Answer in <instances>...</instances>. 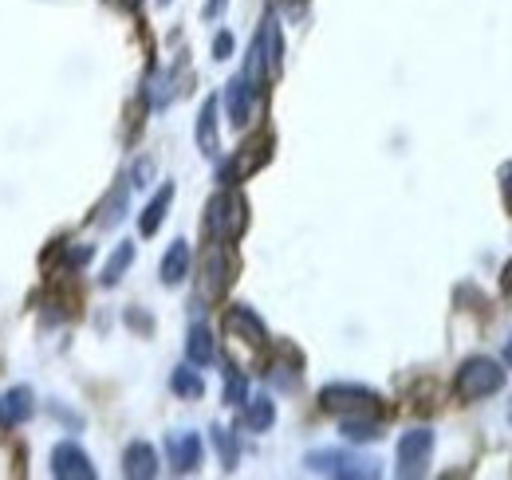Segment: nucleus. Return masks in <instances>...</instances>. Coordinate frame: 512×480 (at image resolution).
<instances>
[{"mask_svg": "<svg viewBox=\"0 0 512 480\" xmlns=\"http://www.w3.org/2000/svg\"><path fill=\"white\" fill-rule=\"evenodd\" d=\"M225 339H229V355H233V366L237 370H253L264 362V351H268V327L260 323V315H256L253 307H245V303H237V307H229V315H225Z\"/></svg>", "mask_w": 512, "mask_h": 480, "instance_id": "obj_1", "label": "nucleus"}, {"mask_svg": "<svg viewBox=\"0 0 512 480\" xmlns=\"http://www.w3.org/2000/svg\"><path fill=\"white\" fill-rule=\"evenodd\" d=\"M245 225H249V201L233 185H225L205 205V233H209V240H217V244H237L241 233H245Z\"/></svg>", "mask_w": 512, "mask_h": 480, "instance_id": "obj_2", "label": "nucleus"}, {"mask_svg": "<svg viewBox=\"0 0 512 480\" xmlns=\"http://www.w3.org/2000/svg\"><path fill=\"white\" fill-rule=\"evenodd\" d=\"M280 56H284V40H280V24L276 16H264L260 32H256L253 48H249V60H245V79L253 83L256 91H264L276 75H280Z\"/></svg>", "mask_w": 512, "mask_h": 480, "instance_id": "obj_3", "label": "nucleus"}, {"mask_svg": "<svg viewBox=\"0 0 512 480\" xmlns=\"http://www.w3.org/2000/svg\"><path fill=\"white\" fill-rule=\"evenodd\" d=\"M304 465L312 473L339 477V480H375L383 473L375 457H359V453H347V449H316V453H308Z\"/></svg>", "mask_w": 512, "mask_h": 480, "instance_id": "obj_4", "label": "nucleus"}, {"mask_svg": "<svg viewBox=\"0 0 512 480\" xmlns=\"http://www.w3.org/2000/svg\"><path fill=\"white\" fill-rule=\"evenodd\" d=\"M501 386H505V370H501V362L485 359V355L465 359L461 362V370H457V398H465V402H481V398L497 394Z\"/></svg>", "mask_w": 512, "mask_h": 480, "instance_id": "obj_5", "label": "nucleus"}, {"mask_svg": "<svg viewBox=\"0 0 512 480\" xmlns=\"http://www.w3.org/2000/svg\"><path fill=\"white\" fill-rule=\"evenodd\" d=\"M320 406L339 418H359V414H379V394L359 386V382H331L320 390Z\"/></svg>", "mask_w": 512, "mask_h": 480, "instance_id": "obj_6", "label": "nucleus"}, {"mask_svg": "<svg viewBox=\"0 0 512 480\" xmlns=\"http://www.w3.org/2000/svg\"><path fill=\"white\" fill-rule=\"evenodd\" d=\"M268 158H272V134H256L253 142H245L237 150L233 162L221 166V185H237V181L253 178L260 166H268Z\"/></svg>", "mask_w": 512, "mask_h": 480, "instance_id": "obj_7", "label": "nucleus"}, {"mask_svg": "<svg viewBox=\"0 0 512 480\" xmlns=\"http://www.w3.org/2000/svg\"><path fill=\"white\" fill-rule=\"evenodd\" d=\"M233 272H237V260L229 252V244H209L205 252V268H201V296L205 300H217L229 284H233Z\"/></svg>", "mask_w": 512, "mask_h": 480, "instance_id": "obj_8", "label": "nucleus"}, {"mask_svg": "<svg viewBox=\"0 0 512 480\" xmlns=\"http://www.w3.org/2000/svg\"><path fill=\"white\" fill-rule=\"evenodd\" d=\"M434 453V433L430 429H410L398 441V477H422Z\"/></svg>", "mask_w": 512, "mask_h": 480, "instance_id": "obj_9", "label": "nucleus"}, {"mask_svg": "<svg viewBox=\"0 0 512 480\" xmlns=\"http://www.w3.org/2000/svg\"><path fill=\"white\" fill-rule=\"evenodd\" d=\"M52 477L60 480H95V465L91 457L75 445V441H60L52 449Z\"/></svg>", "mask_w": 512, "mask_h": 480, "instance_id": "obj_10", "label": "nucleus"}, {"mask_svg": "<svg viewBox=\"0 0 512 480\" xmlns=\"http://www.w3.org/2000/svg\"><path fill=\"white\" fill-rule=\"evenodd\" d=\"M256 91L253 83L245 79V75H237V79H229V87H225V107H229V122L233 126H249L256 111Z\"/></svg>", "mask_w": 512, "mask_h": 480, "instance_id": "obj_11", "label": "nucleus"}, {"mask_svg": "<svg viewBox=\"0 0 512 480\" xmlns=\"http://www.w3.org/2000/svg\"><path fill=\"white\" fill-rule=\"evenodd\" d=\"M166 453H170L174 473H193L201 465V437L193 429H178L166 437Z\"/></svg>", "mask_w": 512, "mask_h": 480, "instance_id": "obj_12", "label": "nucleus"}, {"mask_svg": "<svg viewBox=\"0 0 512 480\" xmlns=\"http://www.w3.org/2000/svg\"><path fill=\"white\" fill-rule=\"evenodd\" d=\"M123 473H127L130 480L158 477V453H154V445H146V441L127 445V453H123Z\"/></svg>", "mask_w": 512, "mask_h": 480, "instance_id": "obj_13", "label": "nucleus"}, {"mask_svg": "<svg viewBox=\"0 0 512 480\" xmlns=\"http://www.w3.org/2000/svg\"><path fill=\"white\" fill-rule=\"evenodd\" d=\"M162 284L166 288H178L186 276H190V244L186 240H174L170 248H166V256H162Z\"/></svg>", "mask_w": 512, "mask_h": 480, "instance_id": "obj_14", "label": "nucleus"}, {"mask_svg": "<svg viewBox=\"0 0 512 480\" xmlns=\"http://www.w3.org/2000/svg\"><path fill=\"white\" fill-rule=\"evenodd\" d=\"M197 146L205 158H217L221 150V138H217V95H209L201 103V115H197Z\"/></svg>", "mask_w": 512, "mask_h": 480, "instance_id": "obj_15", "label": "nucleus"}, {"mask_svg": "<svg viewBox=\"0 0 512 480\" xmlns=\"http://www.w3.org/2000/svg\"><path fill=\"white\" fill-rule=\"evenodd\" d=\"M170 201H174V185H162V189L154 193V201L142 209V217H138V233H142V237H154V233L162 229V221H166V213H170Z\"/></svg>", "mask_w": 512, "mask_h": 480, "instance_id": "obj_16", "label": "nucleus"}, {"mask_svg": "<svg viewBox=\"0 0 512 480\" xmlns=\"http://www.w3.org/2000/svg\"><path fill=\"white\" fill-rule=\"evenodd\" d=\"M32 418V390L28 386H16L0 398V429L16 425V421H28Z\"/></svg>", "mask_w": 512, "mask_h": 480, "instance_id": "obj_17", "label": "nucleus"}, {"mask_svg": "<svg viewBox=\"0 0 512 480\" xmlns=\"http://www.w3.org/2000/svg\"><path fill=\"white\" fill-rule=\"evenodd\" d=\"M186 359L193 366H209L217 359V343H213V331L205 323H193L190 327V339H186Z\"/></svg>", "mask_w": 512, "mask_h": 480, "instance_id": "obj_18", "label": "nucleus"}, {"mask_svg": "<svg viewBox=\"0 0 512 480\" xmlns=\"http://www.w3.org/2000/svg\"><path fill=\"white\" fill-rule=\"evenodd\" d=\"M339 433L347 441L363 445V441H379L383 437V425L375 421V414H359V418H339Z\"/></svg>", "mask_w": 512, "mask_h": 480, "instance_id": "obj_19", "label": "nucleus"}, {"mask_svg": "<svg viewBox=\"0 0 512 480\" xmlns=\"http://www.w3.org/2000/svg\"><path fill=\"white\" fill-rule=\"evenodd\" d=\"M272 421H276V406H272V398H264V394L249 398V406H245V425H249L253 433H268V429H272Z\"/></svg>", "mask_w": 512, "mask_h": 480, "instance_id": "obj_20", "label": "nucleus"}, {"mask_svg": "<svg viewBox=\"0 0 512 480\" xmlns=\"http://www.w3.org/2000/svg\"><path fill=\"white\" fill-rule=\"evenodd\" d=\"M130 264H134V244H127V240H123V244H119V248L111 252L107 268H103V284H107V288H115V284H119V280L127 276Z\"/></svg>", "mask_w": 512, "mask_h": 480, "instance_id": "obj_21", "label": "nucleus"}, {"mask_svg": "<svg viewBox=\"0 0 512 480\" xmlns=\"http://www.w3.org/2000/svg\"><path fill=\"white\" fill-rule=\"evenodd\" d=\"M170 390L178 394V398H201L205 394V382H201V374L197 370H190V366H178L174 374H170Z\"/></svg>", "mask_w": 512, "mask_h": 480, "instance_id": "obj_22", "label": "nucleus"}, {"mask_svg": "<svg viewBox=\"0 0 512 480\" xmlns=\"http://www.w3.org/2000/svg\"><path fill=\"white\" fill-rule=\"evenodd\" d=\"M123 213H127V185H115V193L103 201V209H99V225H119L123 221Z\"/></svg>", "mask_w": 512, "mask_h": 480, "instance_id": "obj_23", "label": "nucleus"}, {"mask_svg": "<svg viewBox=\"0 0 512 480\" xmlns=\"http://www.w3.org/2000/svg\"><path fill=\"white\" fill-rule=\"evenodd\" d=\"M213 445H217V453H221V465H225V469H237L241 449H237L233 433H229V429H221V425H213Z\"/></svg>", "mask_w": 512, "mask_h": 480, "instance_id": "obj_24", "label": "nucleus"}, {"mask_svg": "<svg viewBox=\"0 0 512 480\" xmlns=\"http://www.w3.org/2000/svg\"><path fill=\"white\" fill-rule=\"evenodd\" d=\"M245 394H249V382H245V370H229V378H225V402L229 406H237V402H245Z\"/></svg>", "mask_w": 512, "mask_h": 480, "instance_id": "obj_25", "label": "nucleus"}, {"mask_svg": "<svg viewBox=\"0 0 512 480\" xmlns=\"http://www.w3.org/2000/svg\"><path fill=\"white\" fill-rule=\"evenodd\" d=\"M213 56H217V60H229V56H233V36H229V32H221V36L213 40Z\"/></svg>", "mask_w": 512, "mask_h": 480, "instance_id": "obj_26", "label": "nucleus"}, {"mask_svg": "<svg viewBox=\"0 0 512 480\" xmlns=\"http://www.w3.org/2000/svg\"><path fill=\"white\" fill-rule=\"evenodd\" d=\"M150 174H154V162L146 158V162H138V166H134V174H130V178H134V185H146Z\"/></svg>", "mask_w": 512, "mask_h": 480, "instance_id": "obj_27", "label": "nucleus"}, {"mask_svg": "<svg viewBox=\"0 0 512 480\" xmlns=\"http://www.w3.org/2000/svg\"><path fill=\"white\" fill-rule=\"evenodd\" d=\"M127 323L134 327V331H150V327H154V323H150L146 315H138V311H127Z\"/></svg>", "mask_w": 512, "mask_h": 480, "instance_id": "obj_28", "label": "nucleus"}, {"mask_svg": "<svg viewBox=\"0 0 512 480\" xmlns=\"http://www.w3.org/2000/svg\"><path fill=\"white\" fill-rule=\"evenodd\" d=\"M505 193H509V205H512V166L505 170Z\"/></svg>", "mask_w": 512, "mask_h": 480, "instance_id": "obj_29", "label": "nucleus"}, {"mask_svg": "<svg viewBox=\"0 0 512 480\" xmlns=\"http://www.w3.org/2000/svg\"><path fill=\"white\" fill-rule=\"evenodd\" d=\"M505 362L512 366V335H509V343H505Z\"/></svg>", "mask_w": 512, "mask_h": 480, "instance_id": "obj_30", "label": "nucleus"}, {"mask_svg": "<svg viewBox=\"0 0 512 480\" xmlns=\"http://www.w3.org/2000/svg\"><path fill=\"white\" fill-rule=\"evenodd\" d=\"M162 4H170V0H162Z\"/></svg>", "mask_w": 512, "mask_h": 480, "instance_id": "obj_31", "label": "nucleus"}]
</instances>
